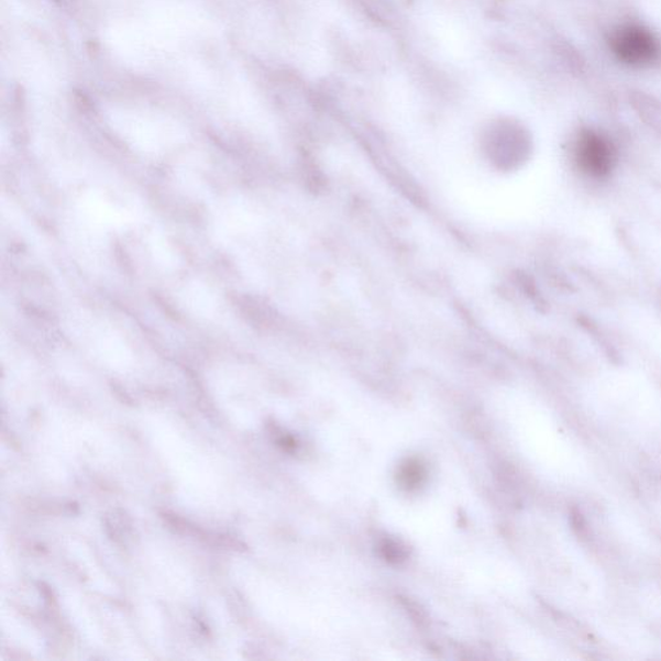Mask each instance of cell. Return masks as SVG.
Returning a JSON list of instances; mask_svg holds the SVG:
<instances>
[{
	"label": "cell",
	"instance_id": "2",
	"mask_svg": "<svg viewBox=\"0 0 661 661\" xmlns=\"http://www.w3.org/2000/svg\"><path fill=\"white\" fill-rule=\"evenodd\" d=\"M616 57L624 64L648 66L656 63L660 55L659 43L649 30L628 26L619 30L613 38Z\"/></svg>",
	"mask_w": 661,
	"mask_h": 661
},
{
	"label": "cell",
	"instance_id": "4",
	"mask_svg": "<svg viewBox=\"0 0 661 661\" xmlns=\"http://www.w3.org/2000/svg\"><path fill=\"white\" fill-rule=\"evenodd\" d=\"M381 552L384 559L390 563H400L407 559L405 547L395 540L386 539L381 544Z\"/></svg>",
	"mask_w": 661,
	"mask_h": 661
},
{
	"label": "cell",
	"instance_id": "1",
	"mask_svg": "<svg viewBox=\"0 0 661 661\" xmlns=\"http://www.w3.org/2000/svg\"><path fill=\"white\" fill-rule=\"evenodd\" d=\"M575 162L583 174L605 178L616 165L615 148L610 141L596 132L582 133L575 145Z\"/></svg>",
	"mask_w": 661,
	"mask_h": 661
},
{
	"label": "cell",
	"instance_id": "3",
	"mask_svg": "<svg viewBox=\"0 0 661 661\" xmlns=\"http://www.w3.org/2000/svg\"><path fill=\"white\" fill-rule=\"evenodd\" d=\"M426 480V467L418 460H407L399 467L398 482L406 489H416L422 485Z\"/></svg>",
	"mask_w": 661,
	"mask_h": 661
}]
</instances>
